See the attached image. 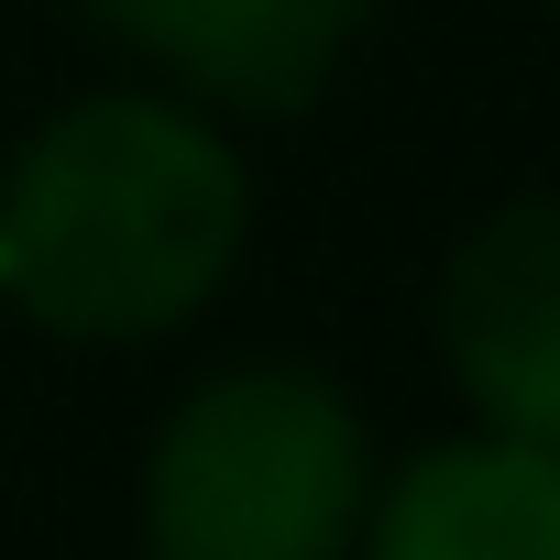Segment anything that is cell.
Here are the masks:
<instances>
[{
  "label": "cell",
  "instance_id": "obj_1",
  "mask_svg": "<svg viewBox=\"0 0 560 560\" xmlns=\"http://www.w3.org/2000/svg\"><path fill=\"white\" fill-rule=\"evenodd\" d=\"M253 242L242 132L165 89H89L0 165V298L78 352H143L220 308Z\"/></svg>",
  "mask_w": 560,
  "mask_h": 560
},
{
  "label": "cell",
  "instance_id": "obj_2",
  "mask_svg": "<svg viewBox=\"0 0 560 560\" xmlns=\"http://www.w3.org/2000/svg\"><path fill=\"white\" fill-rule=\"evenodd\" d=\"M374 418L308 363H209L143 440V560H352Z\"/></svg>",
  "mask_w": 560,
  "mask_h": 560
},
{
  "label": "cell",
  "instance_id": "obj_3",
  "mask_svg": "<svg viewBox=\"0 0 560 560\" xmlns=\"http://www.w3.org/2000/svg\"><path fill=\"white\" fill-rule=\"evenodd\" d=\"M429 330L472 429L560 451V187H516L451 242Z\"/></svg>",
  "mask_w": 560,
  "mask_h": 560
},
{
  "label": "cell",
  "instance_id": "obj_4",
  "mask_svg": "<svg viewBox=\"0 0 560 560\" xmlns=\"http://www.w3.org/2000/svg\"><path fill=\"white\" fill-rule=\"evenodd\" d=\"M78 12L209 121H298L341 78V0H78Z\"/></svg>",
  "mask_w": 560,
  "mask_h": 560
},
{
  "label": "cell",
  "instance_id": "obj_5",
  "mask_svg": "<svg viewBox=\"0 0 560 560\" xmlns=\"http://www.w3.org/2000/svg\"><path fill=\"white\" fill-rule=\"evenodd\" d=\"M352 560H560V451L451 429L374 472Z\"/></svg>",
  "mask_w": 560,
  "mask_h": 560
},
{
  "label": "cell",
  "instance_id": "obj_6",
  "mask_svg": "<svg viewBox=\"0 0 560 560\" xmlns=\"http://www.w3.org/2000/svg\"><path fill=\"white\" fill-rule=\"evenodd\" d=\"M341 12H363V0H341Z\"/></svg>",
  "mask_w": 560,
  "mask_h": 560
},
{
  "label": "cell",
  "instance_id": "obj_7",
  "mask_svg": "<svg viewBox=\"0 0 560 560\" xmlns=\"http://www.w3.org/2000/svg\"><path fill=\"white\" fill-rule=\"evenodd\" d=\"M549 12H560V0H549Z\"/></svg>",
  "mask_w": 560,
  "mask_h": 560
}]
</instances>
